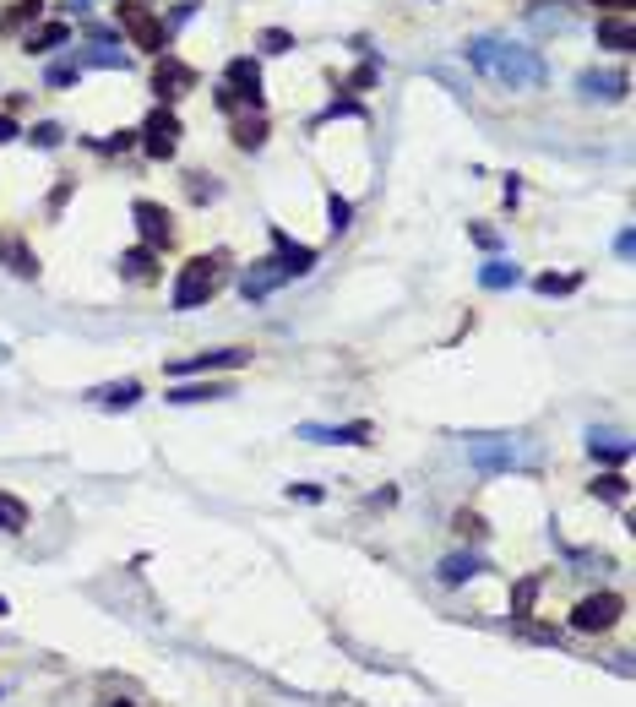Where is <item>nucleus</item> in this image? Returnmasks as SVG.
Here are the masks:
<instances>
[{
  "mask_svg": "<svg viewBox=\"0 0 636 707\" xmlns=\"http://www.w3.org/2000/svg\"><path fill=\"white\" fill-rule=\"evenodd\" d=\"M66 6H71V11H93V0H66Z\"/></svg>",
  "mask_w": 636,
  "mask_h": 707,
  "instance_id": "43",
  "label": "nucleus"
},
{
  "mask_svg": "<svg viewBox=\"0 0 636 707\" xmlns=\"http://www.w3.org/2000/svg\"><path fill=\"white\" fill-rule=\"evenodd\" d=\"M0 267H11L17 278H39V256L22 245V234H11V229H0Z\"/></svg>",
  "mask_w": 636,
  "mask_h": 707,
  "instance_id": "15",
  "label": "nucleus"
},
{
  "mask_svg": "<svg viewBox=\"0 0 636 707\" xmlns=\"http://www.w3.org/2000/svg\"><path fill=\"white\" fill-rule=\"evenodd\" d=\"M191 196H196V202H212V196H218V180H212V175H191Z\"/></svg>",
  "mask_w": 636,
  "mask_h": 707,
  "instance_id": "37",
  "label": "nucleus"
},
{
  "mask_svg": "<svg viewBox=\"0 0 636 707\" xmlns=\"http://www.w3.org/2000/svg\"><path fill=\"white\" fill-rule=\"evenodd\" d=\"M517 283H522V267H517V262H506V256H490V262L479 267V289H490V294L517 289Z\"/></svg>",
  "mask_w": 636,
  "mask_h": 707,
  "instance_id": "19",
  "label": "nucleus"
},
{
  "mask_svg": "<svg viewBox=\"0 0 636 707\" xmlns=\"http://www.w3.org/2000/svg\"><path fill=\"white\" fill-rule=\"evenodd\" d=\"M598 6H609V11H631L636 0H598Z\"/></svg>",
  "mask_w": 636,
  "mask_h": 707,
  "instance_id": "42",
  "label": "nucleus"
},
{
  "mask_svg": "<svg viewBox=\"0 0 636 707\" xmlns=\"http://www.w3.org/2000/svg\"><path fill=\"white\" fill-rule=\"evenodd\" d=\"M66 39H71L66 22H44V28H33L28 39H22V49H28V55H49V49H60Z\"/></svg>",
  "mask_w": 636,
  "mask_h": 707,
  "instance_id": "21",
  "label": "nucleus"
},
{
  "mask_svg": "<svg viewBox=\"0 0 636 707\" xmlns=\"http://www.w3.org/2000/svg\"><path fill=\"white\" fill-rule=\"evenodd\" d=\"M17 136H22V131H17V120H11V115H0V142H17Z\"/></svg>",
  "mask_w": 636,
  "mask_h": 707,
  "instance_id": "40",
  "label": "nucleus"
},
{
  "mask_svg": "<svg viewBox=\"0 0 636 707\" xmlns=\"http://www.w3.org/2000/svg\"><path fill=\"white\" fill-rule=\"evenodd\" d=\"M468 66L479 71L484 82H495V88H511V93H533L550 82V66H544L539 49L517 44V39H495V33H479V39L463 44Z\"/></svg>",
  "mask_w": 636,
  "mask_h": 707,
  "instance_id": "1",
  "label": "nucleus"
},
{
  "mask_svg": "<svg viewBox=\"0 0 636 707\" xmlns=\"http://www.w3.org/2000/svg\"><path fill=\"white\" fill-rule=\"evenodd\" d=\"M196 88V71L185 66V60H174V55H158V66H153V93H158V104H174V98H185Z\"/></svg>",
  "mask_w": 636,
  "mask_h": 707,
  "instance_id": "10",
  "label": "nucleus"
},
{
  "mask_svg": "<svg viewBox=\"0 0 636 707\" xmlns=\"http://www.w3.org/2000/svg\"><path fill=\"white\" fill-rule=\"evenodd\" d=\"M28 142H33V147H44V153H55V147L66 142V131H60L55 120H39V126L28 131Z\"/></svg>",
  "mask_w": 636,
  "mask_h": 707,
  "instance_id": "29",
  "label": "nucleus"
},
{
  "mask_svg": "<svg viewBox=\"0 0 636 707\" xmlns=\"http://www.w3.org/2000/svg\"><path fill=\"white\" fill-rule=\"evenodd\" d=\"M468 240L479 245V251H495V245H501V234H495L490 223H468Z\"/></svg>",
  "mask_w": 636,
  "mask_h": 707,
  "instance_id": "36",
  "label": "nucleus"
},
{
  "mask_svg": "<svg viewBox=\"0 0 636 707\" xmlns=\"http://www.w3.org/2000/svg\"><path fill=\"white\" fill-rule=\"evenodd\" d=\"M39 11H44V0H17V6L0 17V33H6V39H11V33H22L28 22H39Z\"/></svg>",
  "mask_w": 636,
  "mask_h": 707,
  "instance_id": "26",
  "label": "nucleus"
},
{
  "mask_svg": "<svg viewBox=\"0 0 636 707\" xmlns=\"http://www.w3.org/2000/svg\"><path fill=\"white\" fill-rule=\"evenodd\" d=\"M104 707H136V702H104Z\"/></svg>",
  "mask_w": 636,
  "mask_h": 707,
  "instance_id": "44",
  "label": "nucleus"
},
{
  "mask_svg": "<svg viewBox=\"0 0 636 707\" xmlns=\"http://www.w3.org/2000/svg\"><path fill=\"white\" fill-rule=\"evenodd\" d=\"M588 452L598 457V463H615V468H620V463L631 457V441L620 436V430H598V425H593V430H588Z\"/></svg>",
  "mask_w": 636,
  "mask_h": 707,
  "instance_id": "18",
  "label": "nucleus"
},
{
  "mask_svg": "<svg viewBox=\"0 0 636 707\" xmlns=\"http://www.w3.org/2000/svg\"><path fill=\"white\" fill-rule=\"evenodd\" d=\"M321 495H327V490H321V485H289V501H310V506H316V501H321Z\"/></svg>",
  "mask_w": 636,
  "mask_h": 707,
  "instance_id": "39",
  "label": "nucleus"
},
{
  "mask_svg": "<svg viewBox=\"0 0 636 707\" xmlns=\"http://www.w3.org/2000/svg\"><path fill=\"white\" fill-rule=\"evenodd\" d=\"M620 615H626V599H620V593H588V599L571 610V626L588 631V637H598V631H609Z\"/></svg>",
  "mask_w": 636,
  "mask_h": 707,
  "instance_id": "8",
  "label": "nucleus"
},
{
  "mask_svg": "<svg viewBox=\"0 0 636 707\" xmlns=\"http://www.w3.org/2000/svg\"><path fill=\"white\" fill-rule=\"evenodd\" d=\"M6 359H11V354H6V349H0V365H6Z\"/></svg>",
  "mask_w": 636,
  "mask_h": 707,
  "instance_id": "45",
  "label": "nucleus"
},
{
  "mask_svg": "<svg viewBox=\"0 0 636 707\" xmlns=\"http://www.w3.org/2000/svg\"><path fill=\"white\" fill-rule=\"evenodd\" d=\"M77 77H82V66H77V60H66V66H49V88H71Z\"/></svg>",
  "mask_w": 636,
  "mask_h": 707,
  "instance_id": "35",
  "label": "nucleus"
},
{
  "mask_svg": "<svg viewBox=\"0 0 636 707\" xmlns=\"http://www.w3.org/2000/svg\"><path fill=\"white\" fill-rule=\"evenodd\" d=\"M131 218H136V229H142V245H153V251L174 240V218H169L164 202H147L142 196V202H131Z\"/></svg>",
  "mask_w": 636,
  "mask_h": 707,
  "instance_id": "11",
  "label": "nucleus"
},
{
  "mask_svg": "<svg viewBox=\"0 0 636 707\" xmlns=\"http://www.w3.org/2000/svg\"><path fill=\"white\" fill-rule=\"evenodd\" d=\"M218 289H223V256H191V262L180 267V278H174L169 305L174 310H196V305H207Z\"/></svg>",
  "mask_w": 636,
  "mask_h": 707,
  "instance_id": "3",
  "label": "nucleus"
},
{
  "mask_svg": "<svg viewBox=\"0 0 636 707\" xmlns=\"http://www.w3.org/2000/svg\"><path fill=\"white\" fill-rule=\"evenodd\" d=\"M376 430L365 425V419H354V425H299V441H321V446H370Z\"/></svg>",
  "mask_w": 636,
  "mask_h": 707,
  "instance_id": "12",
  "label": "nucleus"
},
{
  "mask_svg": "<svg viewBox=\"0 0 636 707\" xmlns=\"http://www.w3.org/2000/svg\"><path fill=\"white\" fill-rule=\"evenodd\" d=\"M120 278H131V283H158L164 272H158V251L153 245H136V251H120Z\"/></svg>",
  "mask_w": 636,
  "mask_h": 707,
  "instance_id": "16",
  "label": "nucleus"
},
{
  "mask_svg": "<svg viewBox=\"0 0 636 707\" xmlns=\"http://www.w3.org/2000/svg\"><path fill=\"white\" fill-rule=\"evenodd\" d=\"M240 365H251V349H207L191 359H169V376L185 381V376H212V370H240Z\"/></svg>",
  "mask_w": 636,
  "mask_h": 707,
  "instance_id": "9",
  "label": "nucleus"
},
{
  "mask_svg": "<svg viewBox=\"0 0 636 707\" xmlns=\"http://www.w3.org/2000/svg\"><path fill=\"white\" fill-rule=\"evenodd\" d=\"M223 93L234 98V109H256L261 115V66L251 55H234L223 66Z\"/></svg>",
  "mask_w": 636,
  "mask_h": 707,
  "instance_id": "6",
  "label": "nucleus"
},
{
  "mask_svg": "<svg viewBox=\"0 0 636 707\" xmlns=\"http://www.w3.org/2000/svg\"><path fill=\"white\" fill-rule=\"evenodd\" d=\"M180 136H185L180 115H174L169 104H158L153 115H147V126H142V153H147V158H174Z\"/></svg>",
  "mask_w": 636,
  "mask_h": 707,
  "instance_id": "7",
  "label": "nucleus"
},
{
  "mask_svg": "<svg viewBox=\"0 0 636 707\" xmlns=\"http://www.w3.org/2000/svg\"><path fill=\"white\" fill-rule=\"evenodd\" d=\"M479 572H490V566H484L473 550H457V555H446V561L435 566V577H441L446 588H463V582H468V577H479Z\"/></svg>",
  "mask_w": 636,
  "mask_h": 707,
  "instance_id": "17",
  "label": "nucleus"
},
{
  "mask_svg": "<svg viewBox=\"0 0 636 707\" xmlns=\"http://www.w3.org/2000/svg\"><path fill=\"white\" fill-rule=\"evenodd\" d=\"M452 528L463 533V539H473V544H479L484 533H490V528H484V517H479V512H457V517H452Z\"/></svg>",
  "mask_w": 636,
  "mask_h": 707,
  "instance_id": "31",
  "label": "nucleus"
},
{
  "mask_svg": "<svg viewBox=\"0 0 636 707\" xmlns=\"http://www.w3.org/2000/svg\"><path fill=\"white\" fill-rule=\"evenodd\" d=\"M577 93L582 98H626L631 93V77H626V71H582V77H577Z\"/></svg>",
  "mask_w": 636,
  "mask_h": 707,
  "instance_id": "13",
  "label": "nucleus"
},
{
  "mask_svg": "<svg viewBox=\"0 0 636 707\" xmlns=\"http://www.w3.org/2000/svg\"><path fill=\"white\" fill-rule=\"evenodd\" d=\"M234 147H245V153H256V147L261 142H267V120H261V115H245V120H234Z\"/></svg>",
  "mask_w": 636,
  "mask_h": 707,
  "instance_id": "25",
  "label": "nucleus"
},
{
  "mask_svg": "<svg viewBox=\"0 0 636 707\" xmlns=\"http://www.w3.org/2000/svg\"><path fill=\"white\" fill-rule=\"evenodd\" d=\"M533 289L550 294V300H555V294H577L582 289V272H539V278H533Z\"/></svg>",
  "mask_w": 636,
  "mask_h": 707,
  "instance_id": "27",
  "label": "nucleus"
},
{
  "mask_svg": "<svg viewBox=\"0 0 636 707\" xmlns=\"http://www.w3.org/2000/svg\"><path fill=\"white\" fill-rule=\"evenodd\" d=\"M588 490H593V501H615V506L626 501V479H620V474H598Z\"/></svg>",
  "mask_w": 636,
  "mask_h": 707,
  "instance_id": "28",
  "label": "nucleus"
},
{
  "mask_svg": "<svg viewBox=\"0 0 636 707\" xmlns=\"http://www.w3.org/2000/svg\"><path fill=\"white\" fill-rule=\"evenodd\" d=\"M115 22H120V33L131 39V49H147V55H164L169 28H164V17H158L153 6H142V0H115Z\"/></svg>",
  "mask_w": 636,
  "mask_h": 707,
  "instance_id": "4",
  "label": "nucleus"
},
{
  "mask_svg": "<svg viewBox=\"0 0 636 707\" xmlns=\"http://www.w3.org/2000/svg\"><path fill=\"white\" fill-rule=\"evenodd\" d=\"M631 245H636L631 229H620V234H615V256H631Z\"/></svg>",
  "mask_w": 636,
  "mask_h": 707,
  "instance_id": "41",
  "label": "nucleus"
},
{
  "mask_svg": "<svg viewBox=\"0 0 636 707\" xmlns=\"http://www.w3.org/2000/svg\"><path fill=\"white\" fill-rule=\"evenodd\" d=\"M87 398L98 408H136L142 403V381H109V387H93Z\"/></svg>",
  "mask_w": 636,
  "mask_h": 707,
  "instance_id": "20",
  "label": "nucleus"
},
{
  "mask_svg": "<svg viewBox=\"0 0 636 707\" xmlns=\"http://www.w3.org/2000/svg\"><path fill=\"white\" fill-rule=\"evenodd\" d=\"M468 463L479 468V474H517L522 468V446L517 441H501V436H473L468 441Z\"/></svg>",
  "mask_w": 636,
  "mask_h": 707,
  "instance_id": "5",
  "label": "nucleus"
},
{
  "mask_svg": "<svg viewBox=\"0 0 636 707\" xmlns=\"http://www.w3.org/2000/svg\"><path fill=\"white\" fill-rule=\"evenodd\" d=\"M598 44L615 49V55H631L636 49V22L631 11H615V17H598Z\"/></svg>",
  "mask_w": 636,
  "mask_h": 707,
  "instance_id": "14",
  "label": "nucleus"
},
{
  "mask_svg": "<svg viewBox=\"0 0 636 707\" xmlns=\"http://www.w3.org/2000/svg\"><path fill=\"white\" fill-rule=\"evenodd\" d=\"M87 66H115V71H126V55H120V49H87ZM82 60H77V66H82Z\"/></svg>",
  "mask_w": 636,
  "mask_h": 707,
  "instance_id": "34",
  "label": "nucleus"
},
{
  "mask_svg": "<svg viewBox=\"0 0 636 707\" xmlns=\"http://www.w3.org/2000/svg\"><path fill=\"white\" fill-rule=\"evenodd\" d=\"M327 218H332V234H343V229H348V218H354V202L332 191V196H327Z\"/></svg>",
  "mask_w": 636,
  "mask_h": 707,
  "instance_id": "30",
  "label": "nucleus"
},
{
  "mask_svg": "<svg viewBox=\"0 0 636 707\" xmlns=\"http://www.w3.org/2000/svg\"><path fill=\"white\" fill-rule=\"evenodd\" d=\"M77 191V180L71 175H60V185H55V196H49V213H60V207H66V196Z\"/></svg>",
  "mask_w": 636,
  "mask_h": 707,
  "instance_id": "38",
  "label": "nucleus"
},
{
  "mask_svg": "<svg viewBox=\"0 0 636 707\" xmlns=\"http://www.w3.org/2000/svg\"><path fill=\"white\" fill-rule=\"evenodd\" d=\"M310 267H316V251H310V245H299V240H289L283 229H272V256H261V262L245 267L240 294H245V300H267L272 289H283L289 278H305Z\"/></svg>",
  "mask_w": 636,
  "mask_h": 707,
  "instance_id": "2",
  "label": "nucleus"
},
{
  "mask_svg": "<svg viewBox=\"0 0 636 707\" xmlns=\"http://www.w3.org/2000/svg\"><path fill=\"white\" fill-rule=\"evenodd\" d=\"M22 528H28V501L0 490V533H22Z\"/></svg>",
  "mask_w": 636,
  "mask_h": 707,
  "instance_id": "24",
  "label": "nucleus"
},
{
  "mask_svg": "<svg viewBox=\"0 0 636 707\" xmlns=\"http://www.w3.org/2000/svg\"><path fill=\"white\" fill-rule=\"evenodd\" d=\"M207 398H229V387H218V381H180V387H169V403L185 408V403H207Z\"/></svg>",
  "mask_w": 636,
  "mask_h": 707,
  "instance_id": "22",
  "label": "nucleus"
},
{
  "mask_svg": "<svg viewBox=\"0 0 636 707\" xmlns=\"http://www.w3.org/2000/svg\"><path fill=\"white\" fill-rule=\"evenodd\" d=\"M261 49H267V55H289V49H294V33L267 28V33H261Z\"/></svg>",
  "mask_w": 636,
  "mask_h": 707,
  "instance_id": "33",
  "label": "nucleus"
},
{
  "mask_svg": "<svg viewBox=\"0 0 636 707\" xmlns=\"http://www.w3.org/2000/svg\"><path fill=\"white\" fill-rule=\"evenodd\" d=\"M511 626H517L522 637H533V642H550V648L560 642V631H555V626H539V620H511Z\"/></svg>",
  "mask_w": 636,
  "mask_h": 707,
  "instance_id": "32",
  "label": "nucleus"
},
{
  "mask_svg": "<svg viewBox=\"0 0 636 707\" xmlns=\"http://www.w3.org/2000/svg\"><path fill=\"white\" fill-rule=\"evenodd\" d=\"M539 588H544L539 572L517 577V588H511V620H528V615H533V599H539Z\"/></svg>",
  "mask_w": 636,
  "mask_h": 707,
  "instance_id": "23",
  "label": "nucleus"
}]
</instances>
